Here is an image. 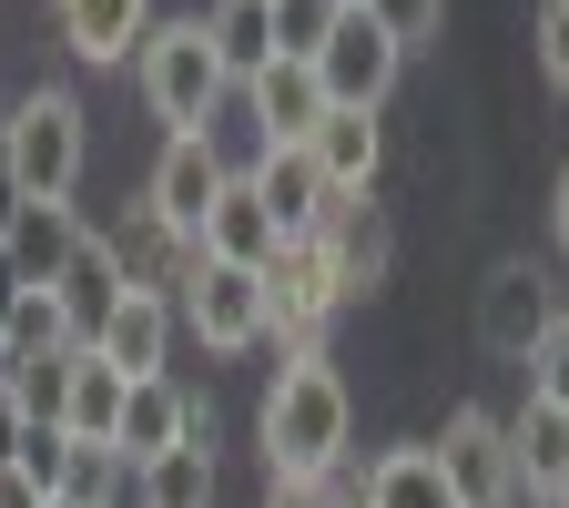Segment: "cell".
I'll list each match as a JSON object with an SVG mask.
<instances>
[{
  "mask_svg": "<svg viewBox=\"0 0 569 508\" xmlns=\"http://www.w3.org/2000/svg\"><path fill=\"white\" fill-rule=\"evenodd\" d=\"M346 438H356V397L346 377L326 367H274L264 407H254V448H264V488H316L346 468Z\"/></svg>",
  "mask_w": 569,
  "mask_h": 508,
  "instance_id": "obj_1",
  "label": "cell"
},
{
  "mask_svg": "<svg viewBox=\"0 0 569 508\" xmlns=\"http://www.w3.org/2000/svg\"><path fill=\"white\" fill-rule=\"evenodd\" d=\"M82 163H92V112L82 92H11V132H0V173L21 183V203H71L82 193Z\"/></svg>",
  "mask_w": 569,
  "mask_h": 508,
  "instance_id": "obj_2",
  "label": "cell"
},
{
  "mask_svg": "<svg viewBox=\"0 0 569 508\" xmlns=\"http://www.w3.org/2000/svg\"><path fill=\"white\" fill-rule=\"evenodd\" d=\"M132 82H142V112H153L163 132H213V122H224V102H234L224 61H213V41H203V11L153 21V41H142V61H132Z\"/></svg>",
  "mask_w": 569,
  "mask_h": 508,
  "instance_id": "obj_3",
  "label": "cell"
},
{
  "mask_svg": "<svg viewBox=\"0 0 569 508\" xmlns=\"http://www.w3.org/2000/svg\"><path fill=\"white\" fill-rule=\"evenodd\" d=\"M356 296H346V275H336V255L306 235V245H284L274 265H264V346H274V367H316L326 356V326L346 316Z\"/></svg>",
  "mask_w": 569,
  "mask_h": 508,
  "instance_id": "obj_4",
  "label": "cell"
},
{
  "mask_svg": "<svg viewBox=\"0 0 569 508\" xmlns=\"http://www.w3.org/2000/svg\"><path fill=\"white\" fill-rule=\"evenodd\" d=\"M173 316H183V336H193L203 356H244V346H264V275L193 255L183 285H173Z\"/></svg>",
  "mask_w": 569,
  "mask_h": 508,
  "instance_id": "obj_5",
  "label": "cell"
},
{
  "mask_svg": "<svg viewBox=\"0 0 569 508\" xmlns=\"http://www.w3.org/2000/svg\"><path fill=\"white\" fill-rule=\"evenodd\" d=\"M427 458H438L448 498L458 508H509V417H488V407H448V427L427 438Z\"/></svg>",
  "mask_w": 569,
  "mask_h": 508,
  "instance_id": "obj_6",
  "label": "cell"
},
{
  "mask_svg": "<svg viewBox=\"0 0 569 508\" xmlns=\"http://www.w3.org/2000/svg\"><path fill=\"white\" fill-rule=\"evenodd\" d=\"M549 326H559V285H549L529 255H498V265H488V285H478V346L519 367V356H529Z\"/></svg>",
  "mask_w": 569,
  "mask_h": 508,
  "instance_id": "obj_7",
  "label": "cell"
},
{
  "mask_svg": "<svg viewBox=\"0 0 569 508\" xmlns=\"http://www.w3.org/2000/svg\"><path fill=\"white\" fill-rule=\"evenodd\" d=\"M397 71H407V51L367 21V11H346L336 31H326V51H316V82H326V112H387V92H397Z\"/></svg>",
  "mask_w": 569,
  "mask_h": 508,
  "instance_id": "obj_8",
  "label": "cell"
},
{
  "mask_svg": "<svg viewBox=\"0 0 569 508\" xmlns=\"http://www.w3.org/2000/svg\"><path fill=\"white\" fill-rule=\"evenodd\" d=\"M224 183H234V163H224V142H213V132H163V153H153V183H142V203H153L163 225L193 245Z\"/></svg>",
  "mask_w": 569,
  "mask_h": 508,
  "instance_id": "obj_9",
  "label": "cell"
},
{
  "mask_svg": "<svg viewBox=\"0 0 569 508\" xmlns=\"http://www.w3.org/2000/svg\"><path fill=\"white\" fill-rule=\"evenodd\" d=\"M234 112L254 122V153H284V142H316V122H326V82H316V61H264L254 82L234 92Z\"/></svg>",
  "mask_w": 569,
  "mask_h": 508,
  "instance_id": "obj_10",
  "label": "cell"
},
{
  "mask_svg": "<svg viewBox=\"0 0 569 508\" xmlns=\"http://www.w3.org/2000/svg\"><path fill=\"white\" fill-rule=\"evenodd\" d=\"M234 173L254 183V203L274 213V235H284V245H306V235H326V213H336V193H326V173H316V153H306V142H284V153H244Z\"/></svg>",
  "mask_w": 569,
  "mask_h": 508,
  "instance_id": "obj_11",
  "label": "cell"
},
{
  "mask_svg": "<svg viewBox=\"0 0 569 508\" xmlns=\"http://www.w3.org/2000/svg\"><path fill=\"white\" fill-rule=\"evenodd\" d=\"M203 407H213V397H193V387H173V377H132V387H122V427H112V458H122V468H153L163 448H183L193 427H203Z\"/></svg>",
  "mask_w": 569,
  "mask_h": 508,
  "instance_id": "obj_12",
  "label": "cell"
},
{
  "mask_svg": "<svg viewBox=\"0 0 569 508\" xmlns=\"http://www.w3.org/2000/svg\"><path fill=\"white\" fill-rule=\"evenodd\" d=\"M153 21H163L153 0H51V31H61V51H71V61H92V71L142 61Z\"/></svg>",
  "mask_w": 569,
  "mask_h": 508,
  "instance_id": "obj_13",
  "label": "cell"
},
{
  "mask_svg": "<svg viewBox=\"0 0 569 508\" xmlns=\"http://www.w3.org/2000/svg\"><path fill=\"white\" fill-rule=\"evenodd\" d=\"M316 245L336 255L346 296H377L387 265H397V213H387L377 193H336V213H326V235H316Z\"/></svg>",
  "mask_w": 569,
  "mask_h": 508,
  "instance_id": "obj_14",
  "label": "cell"
},
{
  "mask_svg": "<svg viewBox=\"0 0 569 508\" xmlns=\"http://www.w3.org/2000/svg\"><path fill=\"white\" fill-rule=\"evenodd\" d=\"M173 336H183L173 296H153V285H132V296L112 306V326L92 336V356H102V367H122V377H173Z\"/></svg>",
  "mask_w": 569,
  "mask_h": 508,
  "instance_id": "obj_15",
  "label": "cell"
},
{
  "mask_svg": "<svg viewBox=\"0 0 569 508\" xmlns=\"http://www.w3.org/2000/svg\"><path fill=\"white\" fill-rule=\"evenodd\" d=\"M509 488H519V508H549L569 488V407L519 397V417H509Z\"/></svg>",
  "mask_w": 569,
  "mask_h": 508,
  "instance_id": "obj_16",
  "label": "cell"
},
{
  "mask_svg": "<svg viewBox=\"0 0 569 508\" xmlns=\"http://www.w3.org/2000/svg\"><path fill=\"white\" fill-rule=\"evenodd\" d=\"M193 255H213V265H254V275H264V265L284 255V235H274V213L254 203V183H244V173H234L224 193H213V213H203V235H193Z\"/></svg>",
  "mask_w": 569,
  "mask_h": 508,
  "instance_id": "obj_17",
  "label": "cell"
},
{
  "mask_svg": "<svg viewBox=\"0 0 569 508\" xmlns=\"http://www.w3.org/2000/svg\"><path fill=\"white\" fill-rule=\"evenodd\" d=\"M306 153H316L326 193H377V173H387V122L377 112H326Z\"/></svg>",
  "mask_w": 569,
  "mask_h": 508,
  "instance_id": "obj_18",
  "label": "cell"
},
{
  "mask_svg": "<svg viewBox=\"0 0 569 508\" xmlns=\"http://www.w3.org/2000/svg\"><path fill=\"white\" fill-rule=\"evenodd\" d=\"M51 296H61V316H71V346H92V336L112 326V306L132 296V285H122L112 245H102V235H82V255L61 265V285H51Z\"/></svg>",
  "mask_w": 569,
  "mask_h": 508,
  "instance_id": "obj_19",
  "label": "cell"
},
{
  "mask_svg": "<svg viewBox=\"0 0 569 508\" xmlns=\"http://www.w3.org/2000/svg\"><path fill=\"white\" fill-rule=\"evenodd\" d=\"M82 213H71V203H21V225H11V245H0V255H11V275L21 285H61V265L71 255H82Z\"/></svg>",
  "mask_w": 569,
  "mask_h": 508,
  "instance_id": "obj_20",
  "label": "cell"
},
{
  "mask_svg": "<svg viewBox=\"0 0 569 508\" xmlns=\"http://www.w3.org/2000/svg\"><path fill=\"white\" fill-rule=\"evenodd\" d=\"M203 41H213V61H224V82L244 92L254 71L274 61V11H264V0H203Z\"/></svg>",
  "mask_w": 569,
  "mask_h": 508,
  "instance_id": "obj_21",
  "label": "cell"
},
{
  "mask_svg": "<svg viewBox=\"0 0 569 508\" xmlns=\"http://www.w3.org/2000/svg\"><path fill=\"white\" fill-rule=\"evenodd\" d=\"M213 488H224L213 438H183V448H163L153 468H132V508H213Z\"/></svg>",
  "mask_w": 569,
  "mask_h": 508,
  "instance_id": "obj_22",
  "label": "cell"
},
{
  "mask_svg": "<svg viewBox=\"0 0 569 508\" xmlns=\"http://www.w3.org/2000/svg\"><path fill=\"white\" fill-rule=\"evenodd\" d=\"M122 367H102V356L92 346H71V397H61V427H71V438H82V448H112V427H122Z\"/></svg>",
  "mask_w": 569,
  "mask_h": 508,
  "instance_id": "obj_23",
  "label": "cell"
},
{
  "mask_svg": "<svg viewBox=\"0 0 569 508\" xmlns=\"http://www.w3.org/2000/svg\"><path fill=\"white\" fill-rule=\"evenodd\" d=\"M61 346H71L61 296H51V285H21V296H11V316H0V377L41 367V356H61Z\"/></svg>",
  "mask_w": 569,
  "mask_h": 508,
  "instance_id": "obj_24",
  "label": "cell"
},
{
  "mask_svg": "<svg viewBox=\"0 0 569 508\" xmlns=\"http://www.w3.org/2000/svg\"><path fill=\"white\" fill-rule=\"evenodd\" d=\"M367 508H458V498L427 448H387V458H367Z\"/></svg>",
  "mask_w": 569,
  "mask_h": 508,
  "instance_id": "obj_25",
  "label": "cell"
},
{
  "mask_svg": "<svg viewBox=\"0 0 569 508\" xmlns=\"http://www.w3.org/2000/svg\"><path fill=\"white\" fill-rule=\"evenodd\" d=\"M264 11H274V61H316L326 31L356 11V0H264Z\"/></svg>",
  "mask_w": 569,
  "mask_h": 508,
  "instance_id": "obj_26",
  "label": "cell"
},
{
  "mask_svg": "<svg viewBox=\"0 0 569 508\" xmlns=\"http://www.w3.org/2000/svg\"><path fill=\"white\" fill-rule=\"evenodd\" d=\"M356 11H367L397 51H427V41L448 31V0H356Z\"/></svg>",
  "mask_w": 569,
  "mask_h": 508,
  "instance_id": "obj_27",
  "label": "cell"
},
{
  "mask_svg": "<svg viewBox=\"0 0 569 508\" xmlns=\"http://www.w3.org/2000/svg\"><path fill=\"white\" fill-rule=\"evenodd\" d=\"M122 478H132V468H122L112 448H71V478H61V498H71V508H122Z\"/></svg>",
  "mask_w": 569,
  "mask_h": 508,
  "instance_id": "obj_28",
  "label": "cell"
},
{
  "mask_svg": "<svg viewBox=\"0 0 569 508\" xmlns=\"http://www.w3.org/2000/svg\"><path fill=\"white\" fill-rule=\"evenodd\" d=\"M519 377H529V397H539V407H569V316L519 356Z\"/></svg>",
  "mask_w": 569,
  "mask_h": 508,
  "instance_id": "obj_29",
  "label": "cell"
},
{
  "mask_svg": "<svg viewBox=\"0 0 569 508\" xmlns=\"http://www.w3.org/2000/svg\"><path fill=\"white\" fill-rule=\"evenodd\" d=\"M71 448H82L71 427H31V438H21V478H31L41 498H61V478H71Z\"/></svg>",
  "mask_w": 569,
  "mask_h": 508,
  "instance_id": "obj_30",
  "label": "cell"
},
{
  "mask_svg": "<svg viewBox=\"0 0 569 508\" xmlns=\"http://www.w3.org/2000/svg\"><path fill=\"white\" fill-rule=\"evenodd\" d=\"M529 41H539V71L569 92V0H539V21H529Z\"/></svg>",
  "mask_w": 569,
  "mask_h": 508,
  "instance_id": "obj_31",
  "label": "cell"
},
{
  "mask_svg": "<svg viewBox=\"0 0 569 508\" xmlns=\"http://www.w3.org/2000/svg\"><path fill=\"white\" fill-rule=\"evenodd\" d=\"M21 438H31V417H21L11 387H0V468H21Z\"/></svg>",
  "mask_w": 569,
  "mask_h": 508,
  "instance_id": "obj_32",
  "label": "cell"
},
{
  "mask_svg": "<svg viewBox=\"0 0 569 508\" xmlns=\"http://www.w3.org/2000/svg\"><path fill=\"white\" fill-rule=\"evenodd\" d=\"M0 508H51V498H41V488H31L21 468H0Z\"/></svg>",
  "mask_w": 569,
  "mask_h": 508,
  "instance_id": "obj_33",
  "label": "cell"
},
{
  "mask_svg": "<svg viewBox=\"0 0 569 508\" xmlns=\"http://www.w3.org/2000/svg\"><path fill=\"white\" fill-rule=\"evenodd\" d=\"M11 225H21V183L0 173V245H11Z\"/></svg>",
  "mask_w": 569,
  "mask_h": 508,
  "instance_id": "obj_34",
  "label": "cell"
},
{
  "mask_svg": "<svg viewBox=\"0 0 569 508\" xmlns=\"http://www.w3.org/2000/svg\"><path fill=\"white\" fill-rule=\"evenodd\" d=\"M264 508H326L316 488H264Z\"/></svg>",
  "mask_w": 569,
  "mask_h": 508,
  "instance_id": "obj_35",
  "label": "cell"
},
{
  "mask_svg": "<svg viewBox=\"0 0 569 508\" xmlns=\"http://www.w3.org/2000/svg\"><path fill=\"white\" fill-rule=\"evenodd\" d=\"M549 225H559V245H569V173H559V193H549Z\"/></svg>",
  "mask_w": 569,
  "mask_h": 508,
  "instance_id": "obj_36",
  "label": "cell"
},
{
  "mask_svg": "<svg viewBox=\"0 0 569 508\" xmlns=\"http://www.w3.org/2000/svg\"><path fill=\"white\" fill-rule=\"evenodd\" d=\"M11 296H21V275H11V255H0V316H11Z\"/></svg>",
  "mask_w": 569,
  "mask_h": 508,
  "instance_id": "obj_37",
  "label": "cell"
},
{
  "mask_svg": "<svg viewBox=\"0 0 569 508\" xmlns=\"http://www.w3.org/2000/svg\"><path fill=\"white\" fill-rule=\"evenodd\" d=\"M0 132H11V92H0Z\"/></svg>",
  "mask_w": 569,
  "mask_h": 508,
  "instance_id": "obj_38",
  "label": "cell"
},
{
  "mask_svg": "<svg viewBox=\"0 0 569 508\" xmlns=\"http://www.w3.org/2000/svg\"><path fill=\"white\" fill-rule=\"evenodd\" d=\"M559 316H569V285H559Z\"/></svg>",
  "mask_w": 569,
  "mask_h": 508,
  "instance_id": "obj_39",
  "label": "cell"
},
{
  "mask_svg": "<svg viewBox=\"0 0 569 508\" xmlns=\"http://www.w3.org/2000/svg\"><path fill=\"white\" fill-rule=\"evenodd\" d=\"M549 508H569V488H559V498H549Z\"/></svg>",
  "mask_w": 569,
  "mask_h": 508,
  "instance_id": "obj_40",
  "label": "cell"
},
{
  "mask_svg": "<svg viewBox=\"0 0 569 508\" xmlns=\"http://www.w3.org/2000/svg\"><path fill=\"white\" fill-rule=\"evenodd\" d=\"M51 508H71V498H51Z\"/></svg>",
  "mask_w": 569,
  "mask_h": 508,
  "instance_id": "obj_41",
  "label": "cell"
},
{
  "mask_svg": "<svg viewBox=\"0 0 569 508\" xmlns=\"http://www.w3.org/2000/svg\"><path fill=\"white\" fill-rule=\"evenodd\" d=\"M509 508H519V498H509Z\"/></svg>",
  "mask_w": 569,
  "mask_h": 508,
  "instance_id": "obj_42",
  "label": "cell"
}]
</instances>
